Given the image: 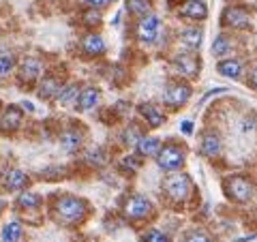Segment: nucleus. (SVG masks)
Returning a JSON list of instances; mask_svg holds the SVG:
<instances>
[{
    "label": "nucleus",
    "instance_id": "nucleus-39",
    "mask_svg": "<svg viewBox=\"0 0 257 242\" xmlns=\"http://www.w3.org/2000/svg\"><path fill=\"white\" fill-rule=\"evenodd\" d=\"M229 3H236V0H229Z\"/></svg>",
    "mask_w": 257,
    "mask_h": 242
},
{
    "label": "nucleus",
    "instance_id": "nucleus-27",
    "mask_svg": "<svg viewBox=\"0 0 257 242\" xmlns=\"http://www.w3.org/2000/svg\"><path fill=\"white\" fill-rule=\"evenodd\" d=\"M180 242H216L214 236L204 227H189L182 233Z\"/></svg>",
    "mask_w": 257,
    "mask_h": 242
},
{
    "label": "nucleus",
    "instance_id": "nucleus-35",
    "mask_svg": "<svg viewBox=\"0 0 257 242\" xmlns=\"http://www.w3.org/2000/svg\"><path fill=\"white\" fill-rule=\"evenodd\" d=\"M82 3L90 9H103L105 5H109V0H82Z\"/></svg>",
    "mask_w": 257,
    "mask_h": 242
},
{
    "label": "nucleus",
    "instance_id": "nucleus-5",
    "mask_svg": "<svg viewBox=\"0 0 257 242\" xmlns=\"http://www.w3.org/2000/svg\"><path fill=\"white\" fill-rule=\"evenodd\" d=\"M223 193L234 204H248L257 193V184L244 174H234L223 178Z\"/></svg>",
    "mask_w": 257,
    "mask_h": 242
},
{
    "label": "nucleus",
    "instance_id": "nucleus-18",
    "mask_svg": "<svg viewBox=\"0 0 257 242\" xmlns=\"http://www.w3.org/2000/svg\"><path fill=\"white\" fill-rule=\"evenodd\" d=\"M79 45H82V52H84V56H88V58H99V56H103L107 52V43L99 32H88Z\"/></svg>",
    "mask_w": 257,
    "mask_h": 242
},
{
    "label": "nucleus",
    "instance_id": "nucleus-25",
    "mask_svg": "<svg viewBox=\"0 0 257 242\" xmlns=\"http://www.w3.org/2000/svg\"><path fill=\"white\" fill-rule=\"evenodd\" d=\"M24 240V225L20 221H7L0 229V242H22Z\"/></svg>",
    "mask_w": 257,
    "mask_h": 242
},
{
    "label": "nucleus",
    "instance_id": "nucleus-7",
    "mask_svg": "<svg viewBox=\"0 0 257 242\" xmlns=\"http://www.w3.org/2000/svg\"><path fill=\"white\" fill-rule=\"evenodd\" d=\"M172 67L176 71V75L182 79H195L202 71V60L195 52H180L172 58Z\"/></svg>",
    "mask_w": 257,
    "mask_h": 242
},
{
    "label": "nucleus",
    "instance_id": "nucleus-40",
    "mask_svg": "<svg viewBox=\"0 0 257 242\" xmlns=\"http://www.w3.org/2000/svg\"><path fill=\"white\" fill-rule=\"evenodd\" d=\"M109 3H114V0H109Z\"/></svg>",
    "mask_w": 257,
    "mask_h": 242
},
{
    "label": "nucleus",
    "instance_id": "nucleus-33",
    "mask_svg": "<svg viewBox=\"0 0 257 242\" xmlns=\"http://www.w3.org/2000/svg\"><path fill=\"white\" fill-rule=\"evenodd\" d=\"M15 67H18V60L13 54H0V77L9 75Z\"/></svg>",
    "mask_w": 257,
    "mask_h": 242
},
{
    "label": "nucleus",
    "instance_id": "nucleus-31",
    "mask_svg": "<svg viewBox=\"0 0 257 242\" xmlns=\"http://www.w3.org/2000/svg\"><path fill=\"white\" fill-rule=\"evenodd\" d=\"M142 135H144V131L138 125H128V127H124L122 135H120V142H122L124 146H128V148H135V144L140 142Z\"/></svg>",
    "mask_w": 257,
    "mask_h": 242
},
{
    "label": "nucleus",
    "instance_id": "nucleus-23",
    "mask_svg": "<svg viewBox=\"0 0 257 242\" xmlns=\"http://www.w3.org/2000/svg\"><path fill=\"white\" fill-rule=\"evenodd\" d=\"M180 43L187 47L189 52H197L199 47H202V41H204V28L199 26H189L180 32Z\"/></svg>",
    "mask_w": 257,
    "mask_h": 242
},
{
    "label": "nucleus",
    "instance_id": "nucleus-12",
    "mask_svg": "<svg viewBox=\"0 0 257 242\" xmlns=\"http://www.w3.org/2000/svg\"><path fill=\"white\" fill-rule=\"evenodd\" d=\"M159 32H161V20L157 18L155 13L140 18V22H138V39L142 43H146V45L155 43L157 37H159Z\"/></svg>",
    "mask_w": 257,
    "mask_h": 242
},
{
    "label": "nucleus",
    "instance_id": "nucleus-20",
    "mask_svg": "<svg viewBox=\"0 0 257 242\" xmlns=\"http://www.w3.org/2000/svg\"><path fill=\"white\" fill-rule=\"evenodd\" d=\"M161 144H163V140H161V137L144 133V135L140 137V142L135 144V155L142 157V159H155L157 152L161 150Z\"/></svg>",
    "mask_w": 257,
    "mask_h": 242
},
{
    "label": "nucleus",
    "instance_id": "nucleus-10",
    "mask_svg": "<svg viewBox=\"0 0 257 242\" xmlns=\"http://www.w3.org/2000/svg\"><path fill=\"white\" fill-rule=\"evenodd\" d=\"M199 152L206 159H219L223 152V140L214 129H204L199 135Z\"/></svg>",
    "mask_w": 257,
    "mask_h": 242
},
{
    "label": "nucleus",
    "instance_id": "nucleus-2",
    "mask_svg": "<svg viewBox=\"0 0 257 242\" xmlns=\"http://www.w3.org/2000/svg\"><path fill=\"white\" fill-rule=\"evenodd\" d=\"M193 193H195V184H193L191 176L184 172L167 174L161 182V195L172 208H184L191 201Z\"/></svg>",
    "mask_w": 257,
    "mask_h": 242
},
{
    "label": "nucleus",
    "instance_id": "nucleus-30",
    "mask_svg": "<svg viewBox=\"0 0 257 242\" xmlns=\"http://www.w3.org/2000/svg\"><path fill=\"white\" fill-rule=\"evenodd\" d=\"M142 157H138V155H124L122 159H120V163H118V167H120V172H124V174H138L140 169H142Z\"/></svg>",
    "mask_w": 257,
    "mask_h": 242
},
{
    "label": "nucleus",
    "instance_id": "nucleus-9",
    "mask_svg": "<svg viewBox=\"0 0 257 242\" xmlns=\"http://www.w3.org/2000/svg\"><path fill=\"white\" fill-rule=\"evenodd\" d=\"M138 116L142 118V123L146 125L148 129H159V127H163L165 125V109L163 105H159V103H140L138 105Z\"/></svg>",
    "mask_w": 257,
    "mask_h": 242
},
{
    "label": "nucleus",
    "instance_id": "nucleus-13",
    "mask_svg": "<svg viewBox=\"0 0 257 242\" xmlns=\"http://www.w3.org/2000/svg\"><path fill=\"white\" fill-rule=\"evenodd\" d=\"M43 75V62L37 56H26L20 62V82L22 84H35Z\"/></svg>",
    "mask_w": 257,
    "mask_h": 242
},
{
    "label": "nucleus",
    "instance_id": "nucleus-17",
    "mask_svg": "<svg viewBox=\"0 0 257 242\" xmlns=\"http://www.w3.org/2000/svg\"><path fill=\"white\" fill-rule=\"evenodd\" d=\"M99 103H101V88L84 86L82 92H79V99L75 103V109L79 114H86V111H92L94 107H99Z\"/></svg>",
    "mask_w": 257,
    "mask_h": 242
},
{
    "label": "nucleus",
    "instance_id": "nucleus-11",
    "mask_svg": "<svg viewBox=\"0 0 257 242\" xmlns=\"http://www.w3.org/2000/svg\"><path fill=\"white\" fill-rule=\"evenodd\" d=\"M221 26L231 30H244L251 26V15L242 7H227L221 15Z\"/></svg>",
    "mask_w": 257,
    "mask_h": 242
},
{
    "label": "nucleus",
    "instance_id": "nucleus-4",
    "mask_svg": "<svg viewBox=\"0 0 257 242\" xmlns=\"http://www.w3.org/2000/svg\"><path fill=\"white\" fill-rule=\"evenodd\" d=\"M187 155H189V148L187 144L182 142H176V140H167L161 144V150L157 152V165L159 169L172 174V172H182V167L187 165Z\"/></svg>",
    "mask_w": 257,
    "mask_h": 242
},
{
    "label": "nucleus",
    "instance_id": "nucleus-32",
    "mask_svg": "<svg viewBox=\"0 0 257 242\" xmlns=\"http://www.w3.org/2000/svg\"><path fill=\"white\" fill-rule=\"evenodd\" d=\"M140 242H172L170 233L159 229V227H148L146 231H142Z\"/></svg>",
    "mask_w": 257,
    "mask_h": 242
},
{
    "label": "nucleus",
    "instance_id": "nucleus-24",
    "mask_svg": "<svg viewBox=\"0 0 257 242\" xmlns=\"http://www.w3.org/2000/svg\"><path fill=\"white\" fill-rule=\"evenodd\" d=\"M242 69H244V64H242L240 58H223V60L216 62V71H219V75L229 77V79H240Z\"/></svg>",
    "mask_w": 257,
    "mask_h": 242
},
{
    "label": "nucleus",
    "instance_id": "nucleus-1",
    "mask_svg": "<svg viewBox=\"0 0 257 242\" xmlns=\"http://www.w3.org/2000/svg\"><path fill=\"white\" fill-rule=\"evenodd\" d=\"M50 208L56 223L64 225V227H77L90 214V201L86 197L73 195V193H56L50 201Z\"/></svg>",
    "mask_w": 257,
    "mask_h": 242
},
{
    "label": "nucleus",
    "instance_id": "nucleus-26",
    "mask_svg": "<svg viewBox=\"0 0 257 242\" xmlns=\"http://www.w3.org/2000/svg\"><path fill=\"white\" fill-rule=\"evenodd\" d=\"M231 50H234V39H231L229 35H219L212 41V54L216 56V58H225V56H229Z\"/></svg>",
    "mask_w": 257,
    "mask_h": 242
},
{
    "label": "nucleus",
    "instance_id": "nucleus-38",
    "mask_svg": "<svg viewBox=\"0 0 257 242\" xmlns=\"http://www.w3.org/2000/svg\"><path fill=\"white\" fill-rule=\"evenodd\" d=\"M22 109H26V111H35V105H32L30 101H24V103H22Z\"/></svg>",
    "mask_w": 257,
    "mask_h": 242
},
{
    "label": "nucleus",
    "instance_id": "nucleus-16",
    "mask_svg": "<svg viewBox=\"0 0 257 242\" xmlns=\"http://www.w3.org/2000/svg\"><path fill=\"white\" fill-rule=\"evenodd\" d=\"M62 86H64V82L58 75L47 73V75H41V79H39L37 94H39V99H43V101H54V96L60 92Z\"/></svg>",
    "mask_w": 257,
    "mask_h": 242
},
{
    "label": "nucleus",
    "instance_id": "nucleus-3",
    "mask_svg": "<svg viewBox=\"0 0 257 242\" xmlns=\"http://www.w3.org/2000/svg\"><path fill=\"white\" fill-rule=\"evenodd\" d=\"M120 214L131 223H142L150 221L157 216V206L150 197L142 195V193H126L120 199Z\"/></svg>",
    "mask_w": 257,
    "mask_h": 242
},
{
    "label": "nucleus",
    "instance_id": "nucleus-29",
    "mask_svg": "<svg viewBox=\"0 0 257 242\" xmlns=\"http://www.w3.org/2000/svg\"><path fill=\"white\" fill-rule=\"evenodd\" d=\"M84 161L88 165H94V167H101L107 163V155H105V148L101 146H94V148H88L84 152Z\"/></svg>",
    "mask_w": 257,
    "mask_h": 242
},
{
    "label": "nucleus",
    "instance_id": "nucleus-28",
    "mask_svg": "<svg viewBox=\"0 0 257 242\" xmlns=\"http://www.w3.org/2000/svg\"><path fill=\"white\" fill-rule=\"evenodd\" d=\"M126 11L135 15V18H144V15L152 13V0H124Z\"/></svg>",
    "mask_w": 257,
    "mask_h": 242
},
{
    "label": "nucleus",
    "instance_id": "nucleus-34",
    "mask_svg": "<svg viewBox=\"0 0 257 242\" xmlns=\"http://www.w3.org/2000/svg\"><path fill=\"white\" fill-rule=\"evenodd\" d=\"M82 22H84V26L94 28V26H99V24L103 22V15L99 13V9H90V7H88V11L82 15Z\"/></svg>",
    "mask_w": 257,
    "mask_h": 242
},
{
    "label": "nucleus",
    "instance_id": "nucleus-21",
    "mask_svg": "<svg viewBox=\"0 0 257 242\" xmlns=\"http://www.w3.org/2000/svg\"><path fill=\"white\" fill-rule=\"evenodd\" d=\"M13 206L15 210H22V212H37L43 206V195H39L35 191H20Z\"/></svg>",
    "mask_w": 257,
    "mask_h": 242
},
{
    "label": "nucleus",
    "instance_id": "nucleus-6",
    "mask_svg": "<svg viewBox=\"0 0 257 242\" xmlns=\"http://www.w3.org/2000/svg\"><path fill=\"white\" fill-rule=\"evenodd\" d=\"M191 94H193V86L187 79L178 77V79H172V82L165 84L163 92H161V103L170 111H178L180 107H184L191 101Z\"/></svg>",
    "mask_w": 257,
    "mask_h": 242
},
{
    "label": "nucleus",
    "instance_id": "nucleus-37",
    "mask_svg": "<svg viewBox=\"0 0 257 242\" xmlns=\"http://www.w3.org/2000/svg\"><path fill=\"white\" fill-rule=\"evenodd\" d=\"M248 86H251L253 90H257V64H253L251 73H248Z\"/></svg>",
    "mask_w": 257,
    "mask_h": 242
},
{
    "label": "nucleus",
    "instance_id": "nucleus-14",
    "mask_svg": "<svg viewBox=\"0 0 257 242\" xmlns=\"http://www.w3.org/2000/svg\"><path fill=\"white\" fill-rule=\"evenodd\" d=\"M24 123L22 105H7L0 114V133H15Z\"/></svg>",
    "mask_w": 257,
    "mask_h": 242
},
{
    "label": "nucleus",
    "instance_id": "nucleus-36",
    "mask_svg": "<svg viewBox=\"0 0 257 242\" xmlns=\"http://www.w3.org/2000/svg\"><path fill=\"white\" fill-rule=\"evenodd\" d=\"M193 127H195V125H193L191 120H182V123H180V131H182L184 135H193V131H195Z\"/></svg>",
    "mask_w": 257,
    "mask_h": 242
},
{
    "label": "nucleus",
    "instance_id": "nucleus-15",
    "mask_svg": "<svg viewBox=\"0 0 257 242\" xmlns=\"http://www.w3.org/2000/svg\"><path fill=\"white\" fill-rule=\"evenodd\" d=\"M0 180H3V189L5 191L15 193V191H24L28 187L30 176L20 167H11V169H7V172L0 176Z\"/></svg>",
    "mask_w": 257,
    "mask_h": 242
},
{
    "label": "nucleus",
    "instance_id": "nucleus-19",
    "mask_svg": "<svg viewBox=\"0 0 257 242\" xmlns=\"http://www.w3.org/2000/svg\"><path fill=\"white\" fill-rule=\"evenodd\" d=\"M178 15L191 22H204L208 18V7L204 0H184L178 9Z\"/></svg>",
    "mask_w": 257,
    "mask_h": 242
},
{
    "label": "nucleus",
    "instance_id": "nucleus-8",
    "mask_svg": "<svg viewBox=\"0 0 257 242\" xmlns=\"http://www.w3.org/2000/svg\"><path fill=\"white\" fill-rule=\"evenodd\" d=\"M58 142H60V148L64 152L73 155V152H79V150L84 148V144H86V131L82 129V125H71L67 129H62Z\"/></svg>",
    "mask_w": 257,
    "mask_h": 242
},
{
    "label": "nucleus",
    "instance_id": "nucleus-22",
    "mask_svg": "<svg viewBox=\"0 0 257 242\" xmlns=\"http://www.w3.org/2000/svg\"><path fill=\"white\" fill-rule=\"evenodd\" d=\"M82 88H84V86H79L77 82H67V84L60 88V92L54 96V103H56V105H62V107H71V105L75 107V103H77V99H79V92H82Z\"/></svg>",
    "mask_w": 257,
    "mask_h": 242
}]
</instances>
